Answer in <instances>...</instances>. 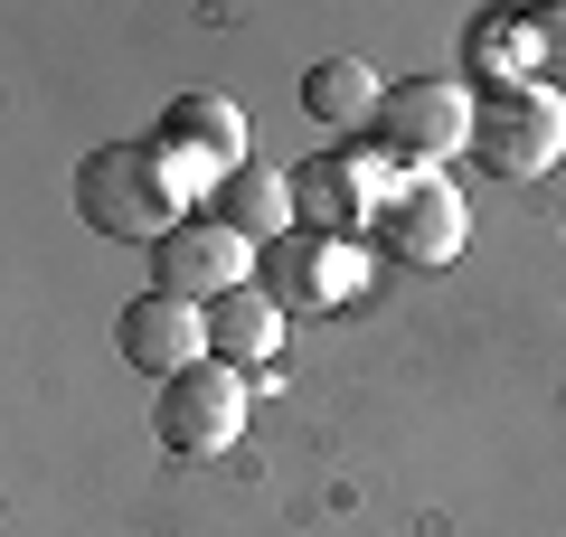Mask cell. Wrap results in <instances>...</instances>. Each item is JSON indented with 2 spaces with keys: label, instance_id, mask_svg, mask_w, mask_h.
I'll return each mask as SVG.
<instances>
[{
  "label": "cell",
  "instance_id": "obj_1",
  "mask_svg": "<svg viewBox=\"0 0 566 537\" xmlns=\"http://www.w3.org/2000/svg\"><path fill=\"white\" fill-rule=\"evenodd\" d=\"M199 179L170 160V141H104V151H85L76 170V218L95 227V236H123V245H161L180 236L189 218H199Z\"/></svg>",
  "mask_w": 566,
  "mask_h": 537
},
{
  "label": "cell",
  "instance_id": "obj_12",
  "mask_svg": "<svg viewBox=\"0 0 566 537\" xmlns=\"http://www.w3.org/2000/svg\"><path fill=\"white\" fill-rule=\"evenodd\" d=\"M463 66L482 95H510V85H538V20H510V10H482L463 29Z\"/></svg>",
  "mask_w": 566,
  "mask_h": 537
},
{
  "label": "cell",
  "instance_id": "obj_13",
  "mask_svg": "<svg viewBox=\"0 0 566 537\" xmlns=\"http://www.w3.org/2000/svg\"><path fill=\"white\" fill-rule=\"evenodd\" d=\"M303 114L322 123V133H368V123L387 114L378 66H368V57H322V66L303 76Z\"/></svg>",
  "mask_w": 566,
  "mask_h": 537
},
{
  "label": "cell",
  "instance_id": "obj_9",
  "mask_svg": "<svg viewBox=\"0 0 566 537\" xmlns=\"http://www.w3.org/2000/svg\"><path fill=\"white\" fill-rule=\"evenodd\" d=\"M114 349L133 358L142 378L170 387L180 368H199V358H208V312H199V302H180V293H133L114 312Z\"/></svg>",
  "mask_w": 566,
  "mask_h": 537
},
{
  "label": "cell",
  "instance_id": "obj_3",
  "mask_svg": "<svg viewBox=\"0 0 566 537\" xmlns=\"http://www.w3.org/2000/svg\"><path fill=\"white\" fill-rule=\"evenodd\" d=\"M557 151H566V104H557V85H510V95H482V114H472V160H482L491 179H538Z\"/></svg>",
  "mask_w": 566,
  "mask_h": 537
},
{
  "label": "cell",
  "instance_id": "obj_4",
  "mask_svg": "<svg viewBox=\"0 0 566 537\" xmlns=\"http://www.w3.org/2000/svg\"><path fill=\"white\" fill-rule=\"evenodd\" d=\"M397 199V170H387L378 151H312L303 170H293V218L312 227V236H359V227H378V208Z\"/></svg>",
  "mask_w": 566,
  "mask_h": 537
},
{
  "label": "cell",
  "instance_id": "obj_7",
  "mask_svg": "<svg viewBox=\"0 0 566 537\" xmlns=\"http://www.w3.org/2000/svg\"><path fill=\"white\" fill-rule=\"evenodd\" d=\"M463 227H472V208H463L453 179H397V199L378 208V255L434 274V264L463 255Z\"/></svg>",
  "mask_w": 566,
  "mask_h": 537
},
{
  "label": "cell",
  "instance_id": "obj_10",
  "mask_svg": "<svg viewBox=\"0 0 566 537\" xmlns=\"http://www.w3.org/2000/svg\"><path fill=\"white\" fill-rule=\"evenodd\" d=\"M161 141H170V160H180V170L199 179V199L218 189L227 170H245V114H237L227 95H170Z\"/></svg>",
  "mask_w": 566,
  "mask_h": 537
},
{
  "label": "cell",
  "instance_id": "obj_11",
  "mask_svg": "<svg viewBox=\"0 0 566 537\" xmlns=\"http://www.w3.org/2000/svg\"><path fill=\"white\" fill-rule=\"evenodd\" d=\"M199 218H218V227H237L245 245H274V236H293V170H264V160H245V170H227L218 189H208V208Z\"/></svg>",
  "mask_w": 566,
  "mask_h": 537
},
{
  "label": "cell",
  "instance_id": "obj_8",
  "mask_svg": "<svg viewBox=\"0 0 566 537\" xmlns=\"http://www.w3.org/2000/svg\"><path fill=\"white\" fill-rule=\"evenodd\" d=\"M255 283L274 302H312V312H340V302H359V283H368V255L359 245H340V236H312V227H293V236H274L255 255Z\"/></svg>",
  "mask_w": 566,
  "mask_h": 537
},
{
  "label": "cell",
  "instance_id": "obj_6",
  "mask_svg": "<svg viewBox=\"0 0 566 537\" xmlns=\"http://www.w3.org/2000/svg\"><path fill=\"white\" fill-rule=\"evenodd\" d=\"M255 255L264 245H245L237 227H218V218H189L180 236H161L151 245V293H180V302H227V293H245L255 283Z\"/></svg>",
  "mask_w": 566,
  "mask_h": 537
},
{
  "label": "cell",
  "instance_id": "obj_15",
  "mask_svg": "<svg viewBox=\"0 0 566 537\" xmlns=\"http://www.w3.org/2000/svg\"><path fill=\"white\" fill-rule=\"evenodd\" d=\"M538 85H566V0L538 10Z\"/></svg>",
  "mask_w": 566,
  "mask_h": 537
},
{
  "label": "cell",
  "instance_id": "obj_5",
  "mask_svg": "<svg viewBox=\"0 0 566 537\" xmlns=\"http://www.w3.org/2000/svg\"><path fill=\"white\" fill-rule=\"evenodd\" d=\"M151 434L170 443V453H227V443L245 434V378L227 368V358H199V368H180V378L161 387V406H151Z\"/></svg>",
  "mask_w": 566,
  "mask_h": 537
},
{
  "label": "cell",
  "instance_id": "obj_2",
  "mask_svg": "<svg viewBox=\"0 0 566 537\" xmlns=\"http://www.w3.org/2000/svg\"><path fill=\"white\" fill-rule=\"evenodd\" d=\"M472 114H482V95H463V85H444V76H416V85L387 95L378 123H368V151L397 179H434V160L472 151Z\"/></svg>",
  "mask_w": 566,
  "mask_h": 537
},
{
  "label": "cell",
  "instance_id": "obj_14",
  "mask_svg": "<svg viewBox=\"0 0 566 537\" xmlns=\"http://www.w3.org/2000/svg\"><path fill=\"white\" fill-rule=\"evenodd\" d=\"M283 349V302L264 293V283H245V293H227V302H208V358H274Z\"/></svg>",
  "mask_w": 566,
  "mask_h": 537
}]
</instances>
